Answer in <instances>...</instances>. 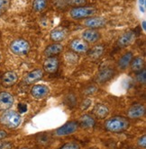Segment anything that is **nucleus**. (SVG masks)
<instances>
[{"mask_svg": "<svg viewBox=\"0 0 146 149\" xmlns=\"http://www.w3.org/2000/svg\"><path fill=\"white\" fill-rule=\"evenodd\" d=\"M145 107L142 103H135L127 110V118L131 120H138L145 115Z\"/></svg>", "mask_w": 146, "mask_h": 149, "instance_id": "nucleus-13", "label": "nucleus"}, {"mask_svg": "<svg viewBox=\"0 0 146 149\" xmlns=\"http://www.w3.org/2000/svg\"><path fill=\"white\" fill-rule=\"evenodd\" d=\"M11 0H0V16H2L10 6Z\"/></svg>", "mask_w": 146, "mask_h": 149, "instance_id": "nucleus-25", "label": "nucleus"}, {"mask_svg": "<svg viewBox=\"0 0 146 149\" xmlns=\"http://www.w3.org/2000/svg\"><path fill=\"white\" fill-rule=\"evenodd\" d=\"M77 121L79 123V127L83 130H91L92 127H94V126L96 125L95 118L89 114L81 115Z\"/></svg>", "mask_w": 146, "mask_h": 149, "instance_id": "nucleus-17", "label": "nucleus"}, {"mask_svg": "<svg viewBox=\"0 0 146 149\" xmlns=\"http://www.w3.org/2000/svg\"><path fill=\"white\" fill-rule=\"evenodd\" d=\"M104 52H105V46L99 44V45H95L92 48H89L87 54L90 59L96 60L104 54Z\"/></svg>", "mask_w": 146, "mask_h": 149, "instance_id": "nucleus-22", "label": "nucleus"}, {"mask_svg": "<svg viewBox=\"0 0 146 149\" xmlns=\"http://www.w3.org/2000/svg\"><path fill=\"white\" fill-rule=\"evenodd\" d=\"M96 91H97V88L95 86H89L88 88H87L84 92H83V93L86 95H90V94H93Z\"/></svg>", "mask_w": 146, "mask_h": 149, "instance_id": "nucleus-33", "label": "nucleus"}, {"mask_svg": "<svg viewBox=\"0 0 146 149\" xmlns=\"http://www.w3.org/2000/svg\"><path fill=\"white\" fill-rule=\"evenodd\" d=\"M133 58V52L127 51L126 53H124V54L121 56V58L117 61V67H118V68L121 69V70L126 69L130 66V63H131Z\"/></svg>", "mask_w": 146, "mask_h": 149, "instance_id": "nucleus-21", "label": "nucleus"}, {"mask_svg": "<svg viewBox=\"0 0 146 149\" xmlns=\"http://www.w3.org/2000/svg\"><path fill=\"white\" fill-rule=\"evenodd\" d=\"M68 31L64 28H55L50 33V39L54 42H60L67 38Z\"/></svg>", "mask_w": 146, "mask_h": 149, "instance_id": "nucleus-20", "label": "nucleus"}, {"mask_svg": "<svg viewBox=\"0 0 146 149\" xmlns=\"http://www.w3.org/2000/svg\"><path fill=\"white\" fill-rule=\"evenodd\" d=\"M60 148H62V149H79L80 146L75 142H69V143H66L64 145H62L60 146Z\"/></svg>", "mask_w": 146, "mask_h": 149, "instance_id": "nucleus-29", "label": "nucleus"}, {"mask_svg": "<svg viewBox=\"0 0 146 149\" xmlns=\"http://www.w3.org/2000/svg\"><path fill=\"white\" fill-rule=\"evenodd\" d=\"M6 136H7V132L4 130H0V141L5 139Z\"/></svg>", "mask_w": 146, "mask_h": 149, "instance_id": "nucleus-34", "label": "nucleus"}, {"mask_svg": "<svg viewBox=\"0 0 146 149\" xmlns=\"http://www.w3.org/2000/svg\"><path fill=\"white\" fill-rule=\"evenodd\" d=\"M48 6L47 0H34L33 1V10L35 13L44 12Z\"/></svg>", "mask_w": 146, "mask_h": 149, "instance_id": "nucleus-24", "label": "nucleus"}, {"mask_svg": "<svg viewBox=\"0 0 146 149\" xmlns=\"http://www.w3.org/2000/svg\"><path fill=\"white\" fill-rule=\"evenodd\" d=\"M64 47L60 42H53L50 45H48L44 50V55L45 57H51V56H56L59 55L63 51Z\"/></svg>", "mask_w": 146, "mask_h": 149, "instance_id": "nucleus-19", "label": "nucleus"}, {"mask_svg": "<svg viewBox=\"0 0 146 149\" xmlns=\"http://www.w3.org/2000/svg\"><path fill=\"white\" fill-rule=\"evenodd\" d=\"M23 121L21 114L14 110L4 111L0 116V124L9 130H16L21 126Z\"/></svg>", "mask_w": 146, "mask_h": 149, "instance_id": "nucleus-2", "label": "nucleus"}, {"mask_svg": "<svg viewBox=\"0 0 146 149\" xmlns=\"http://www.w3.org/2000/svg\"><path fill=\"white\" fill-rule=\"evenodd\" d=\"M66 4L72 7L86 6L88 4V0H66Z\"/></svg>", "mask_w": 146, "mask_h": 149, "instance_id": "nucleus-26", "label": "nucleus"}, {"mask_svg": "<svg viewBox=\"0 0 146 149\" xmlns=\"http://www.w3.org/2000/svg\"><path fill=\"white\" fill-rule=\"evenodd\" d=\"M91 103H92V101H91L89 98H86V99L83 100L82 102L80 103L79 108H80V110H82V111H86V110H88V109L90 107Z\"/></svg>", "mask_w": 146, "mask_h": 149, "instance_id": "nucleus-28", "label": "nucleus"}, {"mask_svg": "<svg viewBox=\"0 0 146 149\" xmlns=\"http://www.w3.org/2000/svg\"><path fill=\"white\" fill-rule=\"evenodd\" d=\"M145 70H142L140 72H138L137 74V80L141 83V84H144L145 83Z\"/></svg>", "mask_w": 146, "mask_h": 149, "instance_id": "nucleus-32", "label": "nucleus"}, {"mask_svg": "<svg viewBox=\"0 0 146 149\" xmlns=\"http://www.w3.org/2000/svg\"><path fill=\"white\" fill-rule=\"evenodd\" d=\"M69 55L70 57L68 56L67 53L65 54V56H66L65 58H66V59H67V61L69 63H77V61H78V54H77V53L71 51L70 53H69Z\"/></svg>", "mask_w": 146, "mask_h": 149, "instance_id": "nucleus-27", "label": "nucleus"}, {"mask_svg": "<svg viewBox=\"0 0 146 149\" xmlns=\"http://www.w3.org/2000/svg\"><path fill=\"white\" fill-rule=\"evenodd\" d=\"M32 97L35 100H41L50 93V88L45 84H34L30 90Z\"/></svg>", "mask_w": 146, "mask_h": 149, "instance_id": "nucleus-8", "label": "nucleus"}, {"mask_svg": "<svg viewBox=\"0 0 146 149\" xmlns=\"http://www.w3.org/2000/svg\"><path fill=\"white\" fill-rule=\"evenodd\" d=\"M81 38L83 40H85L88 43H97L101 39V33L97 29H90L87 28L81 33Z\"/></svg>", "mask_w": 146, "mask_h": 149, "instance_id": "nucleus-12", "label": "nucleus"}, {"mask_svg": "<svg viewBox=\"0 0 146 149\" xmlns=\"http://www.w3.org/2000/svg\"><path fill=\"white\" fill-rule=\"evenodd\" d=\"M137 146L139 147H142V148H145L146 147V136L143 135L142 136H140L137 140Z\"/></svg>", "mask_w": 146, "mask_h": 149, "instance_id": "nucleus-30", "label": "nucleus"}, {"mask_svg": "<svg viewBox=\"0 0 146 149\" xmlns=\"http://www.w3.org/2000/svg\"><path fill=\"white\" fill-rule=\"evenodd\" d=\"M142 29L145 31V30H146V22H145V20H143V21H142Z\"/></svg>", "mask_w": 146, "mask_h": 149, "instance_id": "nucleus-35", "label": "nucleus"}, {"mask_svg": "<svg viewBox=\"0 0 146 149\" xmlns=\"http://www.w3.org/2000/svg\"><path fill=\"white\" fill-rule=\"evenodd\" d=\"M44 77V70L41 68H36L32 71L27 73L23 78V83L26 86H30V84H34L40 81Z\"/></svg>", "mask_w": 146, "mask_h": 149, "instance_id": "nucleus-10", "label": "nucleus"}, {"mask_svg": "<svg viewBox=\"0 0 146 149\" xmlns=\"http://www.w3.org/2000/svg\"><path fill=\"white\" fill-rule=\"evenodd\" d=\"M130 121L126 117L114 116L107 119L104 123L105 130L112 133H121L129 129Z\"/></svg>", "mask_w": 146, "mask_h": 149, "instance_id": "nucleus-1", "label": "nucleus"}, {"mask_svg": "<svg viewBox=\"0 0 146 149\" xmlns=\"http://www.w3.org/2000/svg\"><path fill=\"white\" fill-rule=\"evenodd\" d=\"M109 108L104 103H97L93 107L92 113L98 120H105L109 115Z\"/></svg>", "mask_w": 146, "mask_h": 149, "instance_id": "nucleus-18", "label": "nucleus"}, {"mask_svg": "<svg viewBox=\"0 0 146 149\" xmlns=\"http://www.w3.org/2000/svg\"><path fill=\"white\" fill-rule=\"evenodd\" d=\"M87 28L90 29H100L107 25V19L101 17V16H90L88 18H86V20L83 23Z\"/></svg>", "mask_w": 146, "mask_h": 149, "instance_id": "nucleus-7", "label": "nucleus"}, {"mask_svg": "<svg viewBox=\"0 0 146 149\" xmlns=\"http://www.w3.org/2000/svg\"><path fill=\"white\" fill-rule=\"evenodd\" d=\"M10 51H11L14 55L15 56H25L27 55L30 49H31V45L29 41L26 40L25 39H15L9 45Z\"/></svg>", "mask_w": 146, "mask_h": 149, "instance_id": "nucleus-4", "label": "nucleus"}, {"mask_svg": "<svg viewBox=\"0 0 146 149\" xmlns=\"http://www.w3.org/2000/svg\"><path fill=\"white\" fill-rule=\"evenodd\" d=\"M69 49L77 54H84L88 52L89 45L82 39H73L69 43Z\"/></svg>", "mask_w": 146, "mask_h": 149, "instance_id": "nucleus-9", "label": "nucleus"}, {"mask_svg": "<svg viewBox=\"0 0 146 149\" xmlns=\"http://www.w3.org/2000/svg\"><path fill=\"white\" fill-rule=\"evenodd\" d=\"M141 6H144V0H139Z\"/></svg>", "mask_w": 146, "mask_h": 149, "instance_id": "nucleus-36", "label": "nucleus"}, {"mask_svg": "<svg viewBox=\"0 0 146 149\" xmlns=\"http://www.w3.org/2000/svg\"><path fill=\"white\" fill-rule=\"evenodd\" d=\"M15 103V97L8 92H0V111H4L12 108Z\"/></svg>", "mask_w": 146, "mask_h": 149, "instance_id": "nucleus-14", "label": "nucleus"}, {"mask_svg": "<svg viewBox=\"0 0 146 149\" xmlns=\"http://www.w3.org/2000/svg\"><path fill=\"white\" fill-rule=\"evenodd\" d=\"M14 146V145L12 144V142L9 141H0V149H8V148H12Z\"/></svg>", "mask_w": 146, "mask_h": 149, "instance_id": "nucleus-31", "label": "nucleus"}, {"mask_svg": "<svg viewBox=\"0 0 146 149\" xmlns=\"http://www.w3.org/2000/svg\"><path fill=\"white\" fill-rule=\"evenodd\" d=\"M97 8L92 6H80L72 7L69 10V16L74 20L86 19L97 14Z\"/></svg>", "mask_w": 146, "mask_h": 149, "instance_id": "nucleus-3", "label": "nucleus"}, {"mask_svg": "<svg viewBox=\"0 0 146 149\" xmlns=\"http://www.w3.org/2000/svg\"><path fill=\"white\" fill-rule=\"evenodd\" d=\"M60 67V61L57 57H46L43 64V70L48 74H54L58 71Z\"/></svg>", "mask_w": 146, "mask_h": 149, "instance_id": "nucleus-11", "label": "nucleus"}, {"mask_svg": "<svg viewBox=\"0 0 146 149\" xmlns=\"http://www.w3.org/2000/svg\"><path fill=\"white\" fill-rule=\"evenodd\" d=\"M79 129V123L76 120H70L60 126L54 131V135L56 136H68L73 133H75Z\"/></svg>", "mask_w": 146, "mask_h": 149, "instance_id": "nucleus-5", "label": "nucleus"}, {"mask_svg": "<svg viewBox=\"0 0 146 149\" xmlns=\"http://www.w3.org/2000/svg\"><path fill=\"white\" fill-rule=\"evenodd\" d=\"M1 58H2V54H1V52H0V62H1Z\"/></svg>", "mask_w": 146, "mask_h": 149, "instance_id": "nucleus-37", "label": "nucleus"}, {"mask_svg": "<svg viewBox=\"0 0 146 149\" xmlns=\"http://www.w3.org/2000/svg\"><path fill=\"white\" fill-rule=\"evenodd\" d=\"M136 39V34L133 31H127L124 33L117 39V46L121 48H126L133 44Z\"/></svg>", "mask_w": 146, "mask_h": 149, "instance_id": "nucleus-15", "label": "nucleus"}, {"mask_svg": "<svg viewBox=\"0 0 146 149\" xmlns=\"http://www.w3.org/2000/svg\"><path fill=\"white\" fill-rule=\"evenodd\" d=\"M130 68L132 72L133 73H138L144 69L145 67V60L142 57H135L133 58L131 63H130Z\"/></svg>", "mask_w": 146, "mask_h": 149, "instance_id": "nucleus-23", "label": "nucleus"}, {"mask_svg": "<svg viewBox=\"0 0 146 149\" xmlns=\"http://www.w3.org/2000/svg\"><path fill=\"white\" fill-rule=\"evenodd\" d=\"M18 81V76L15 71H6L1 76V84L6 88L14 86Z\"/></svg>", "mask_w": 146, "mask_h": 149, "instance_id": "nucleus-16", "label": "nucleus"}, {"mask_svg": "<svg viewBox=\"0 0 146 149\" xmlns=\"http://www.w3.org/2000/svg\"><path fill=\"white\" fill-rule=\"evenodd\" d=\"M114 77V69L110 67L101 68L96 74L95 82L97 84H105L110 81Z\"/></svg>", "mask_w": 146, "mask_h": 149, "instance_id": "nucleus-6", "label": "nucleus"}]
</instances>
